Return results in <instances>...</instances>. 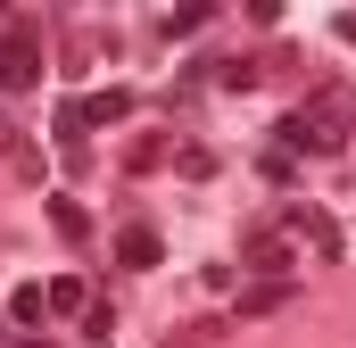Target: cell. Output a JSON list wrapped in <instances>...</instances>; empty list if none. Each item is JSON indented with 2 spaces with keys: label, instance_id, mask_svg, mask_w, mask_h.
Instances as JSON below:
<instances>
[{
  "label": "cell",
  "instance_id": "cell-9",
  "mask_svg": "<svg viewBox=\"0 0 356 348\" xmlns=\"http://www.w3.org/2000/svg\"><path fill=\"white\" fill-rule=\"evenodd\" d=\"M50 224L67 232V241H83L91 232V216H83V199H50Z\"/></svg>",
  "mask_w": 356,
  "mask_h": 348
},
{
  "label": "cell",
  "instance_id": "cell-15",
  "mask_svg": "<svg viewBox=\"0 0 356 348\" xmlns=\"http://www.w3.org/2000/svg\"><path fill=\"white\" fill-rule=\"evenodd\" d=\"M158 158H166V141H133V150H124V166H133V174H149Z\"/></svg>",
  "mask_w": 356,
  "mask_h": 348
},
{
  "label": "cell",
  "instance_id": "cell-13",
  "mask_svg": "<svg viewBox=\"0 0 356 348\" xmlns=\"http://www.w3.org/2000/svg\"><path fill=\"white\" fill-rule=\"evenodd\" d=\"M8 315H17V324H42V315H50V299H42V290H17V299H8Z\"/></svg>",
  "mask_w": 356,
  "mask_h": 348
},
{
  "label": "cell",
  "instance_id": "cell-17",
  "mask_svg": "<svg viewBox=\"0 0 356 348\" xmlns=\"http://www.w3.org/2000/svg\"><path fill=\"white\" fill-rule=\"evenodd\" d=\"M17 348H42V340H17Z\"/></svg>",
  "mask_w": 356,
  "mask_h": 348
},
{
  "label": "cell",
  "instance_id": "cell-4",
  "mask_svg": "<svg viewBox=\"0 0 356 348\" xmlns=\"http://www.w3.org/2000/svg\"><path fill=\"white\" fill-rule=\"evenodd\" d=\"M249 274H257V282H298V274H290V241H282V232H249Z\"/></svg>",
  "mask_w": 356,
  "mask_h": 348
},
{
  "label": "cell",
  "instance_id": "cell-1",
  "mask_svg": "<svg viewBox=\"0 0 356 348\" xmlns=\"http://www.w3.org/2000/svg\"><path fill=\"white\" fill-rule=\"evenodd\" d=\"M0 84L8 91L42 84V33H33V25H8V33H0Z\"/></svg>",
  "mask_w": 356,
  "mask_h": 348
},
{
  "label": "cell",
  "instance_id": "cell-8",
  "mask_svg": "<svg viewBox=\"0 0 356 348\" xmlns=\"http://www.w3.org/2000/svg\"><path fill=\"white\" fill-rule=\"evenodd\" d=\"M282 299H290V282H249V290H241V315H273Z\"/></svg>",
  "mask_w": 356,
  "mask_h": 348
},
{
  "label": "cell",
  "instance_id": "cell-12",
  "mask_svg": "<svg viewBox=\"0 0 356 348\" xmlns=\"http://www.w3.org/2000/svg\"><path fill=\"white\" fill-rule=\"evenodd\" d=\"M216 84H224V91H249V84H257V58H224Z\"/></svg>",
  "mask_w": 356,
  "mask_h": 348
},
{
  "label": "cell",
  "instance_id": "cell-11",
  "mask_svg": "<svg viewBox=\"0 0 356 348\" xmlns=\"http://www.w3.org/2000/svg\"><path fill=\"white\" fill-rule=\"evenodd\" d=\"M175 174L182 182H216V158H207V150H175Z\"/></svg>",
  "mask_w": 356,
  "mask_h": 348
},
{
  "label": "cell",
  "instance_id": "cell-3",
  "mask_svg": "<svg viewBox=\"0 0 356 348\" xmlns=\"http://www.w3.org/2000/svg\"><path fill=\"white\" fill-rule=\"evenodd\" d=\"M315 241V258H340V224H332V207H315V199H290V216H282V241Z\"/></svg>",
  "mask_w": 356,
  "mask_h": 348
},
{
  "label": "cell",
  "instance_id": "cell-16",
  "mask_svg": "<svg viewBox=\"0 0 356 348\" xmlns=\"http://www.w3.org/2000/svg\"><path fill=\"white\" fill-rule=\"evenodd\" d=\"M340 42H348V50H356V17H340Z\"/></svg>",
  "mask_w": 356,
  "mask_h": 348
},
{
  "label": "cell",
  "instance_id": "cell-7",
  "mask_svg": "<svg viewBox=\"0 0 356 348\" xmlns=\"http://www.w3.org/2000/svg\"><path fill=\"white\" fill-rule=\"evenodd\" d=\"M75 116H83V125H116V116H133V91H99V100H75Z\"/></svg>",
  "mask_w": 356,
  "mask_h": 348
},
{
  "label": "cell",
  "instance_id": "cell-6",
  "mask_svg": "<svg viewBox=\"0 0 356 348\" xmlns=\"http://www.w3.org/2000/svg\"><path fill=\"white\" fill-rule=\"evenodd\" d=\"M207 17H216L207 0H182V8H166V17H158V33H166V42H191V33H199Z\"/></svg>",
  "mask_w": 356,
  "mask_h": 348
},
{
  "label": "cell",
  "instance_id": "cell-10",
  "mask_svg": "<svg viewBox=\"0 0 356 348\" xmlns=\"http://www.w3.org/2000/svg\"><path fill=\"white\" fill-rule=\"evenodd\" d=\"M58 141H83V116H75V100L58 108ZM67 166L83 174V166H91V150H67Z\"/></svg>",
  "mask_w": 356,
  "mask_h": 348
},
{
  "label": "cell",
  "instance_id": "cell-5",
  "mask_svg": "<svg viewBox=\"0 0 356 348\" xmlns=\"http://www.w3.org/2000/svg\"><path fill=\"white\" fill-rule=\"evenodd\" d=\"M116 265H124V274L158 265V232H149V224H124V232H116Z\"/></svg>",
  "mask_w": 356,
  "mask_h": 348
},
{
  "label": "cell",
  "instance_id": "cell-2",
  "mask_svg": "<svg viewBox=\"0 0 356 348\" xmlns=\"http://www.w3.org/2000/svg\"><path fill=\"white\" fill-rule=\"evenodd\" d=\"M298 125H307L315 150H348V100H340V91H315V100L298 108Z\"/></svg>",
  "mask_w": 356,
  "mask_h": 348
},
{
  "label": "cell",
  "instance_id": "cell-14",
  "mask_svg": "<svg viewBox=\"0 0 356 348\" xmlns=\"http://www.w3.org/2000/svg\"><path fill=\"white\" fill-rule=\"evenodd\" d=\"M42 299H50V307H58V315H75V307H83V282H50V290H42Z\"/></svg>",
  "mask_w": 356,
  "mask_h": 348
}]
</instances>
